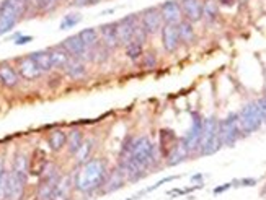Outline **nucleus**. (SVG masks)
<instances>
[{"label":"nucleus","mask_w":266,"mask_h":200,"mask_svg":"<svg viewBox=\"0 0 266 200\" xmlns=\"http://www.w3.org/2000/svg\"><path fill=\"white\" fill-rule=\"evenodd\" d=\"M124 184H128V179H126L124 173L121 171L118 166H114L113 169H110V173H108V178L105 181V186H103V189H101L100 196L116 192L121 187H124Z\"/></svg>","instance_id":"aec40b11"},{"label":"nucleus","mask_w":266,"mask_h":200,"mask_svg":"<svg viewBox=\"0 0 266 200\" xmlns=\"http://www.w3.org/2000/svg\"><path fill=\"white\" fill-rule=\"evenodd\" d=\"M16 70L21 78H25V80H29V82L38 80V78L44 75V72L39 69V65L34 62L29 54L16 59Z\"/></svg>","instance_id":"4468645a"},{"label":"nucleus","mask_w":266,"mask_h":200,"mask_svg":"<svg viewBox=\"0 0 266 200\" xmlns=\"http://www.w3.org/2000/svg\"><path fill=\"white\" fill-rule=\"evenodd\" d=\"M190 116H191L190 129L186 130L185 135H181V143H183L186 150L191 153V158H195L198 155L199 145H201V138H203L204 116L199 111H190Z\"/></svg>","instance_id":"0eeeda50"},{"label":"nucleus","mask_w":266,"mask_h":200,"mask_svg":"<svg viewBox=\"0 0 266 200\" xmlns=\"http://www.w3.org/2000/svg\"><path fill=\"white\" fill-rule=\"evenodd\" d=\"M64 75L70 78L74 82H80L88 75V69H87V62H83L80 59H74L70 57L69 64L65 65L64 69Z\"/></svg>","instance_id":"4be33fe9"},{"label":"nucleus","mask_w":266,"mask_h":200,"mask_svg":"<svg viewBox=\"0 0 266 200\" xmlns=\"http://www.w3.org/2000/svg\"><path fill=\"white\" fill-rule=\"evenodd\" d=\"M221 18V7L217 0H203V23L213 26Z\"/></svg>","instance_id":"b1692460"},{"label":"nucleus","mask_w":266,"mask_h":200,"mask_svg":"<svg viewBox=\"0 0 266 200\" xmlns=\"http://www.w3.org/2000/svg\"><path fill=\"white\" fill-rule=\"evenodd\" d=\"M219 135L224 148H232L244 138L239 124V112L231 111L224 119H219Z\"/></svg>","instance_id":"423d86ee"},{"label":"nucleus","mask_w":266,"mask_h":200,"mask_svg":"<svg viewBox=\"0 0 266 200\" xmlns=\"http://www.w3.org/2000/svg\"><path fill=\"white\" fill-rule=\"evenodd\" d=\"M162 155L157 143L147 135L136 137L132 150L128 156L118 158L116 166L124 173L129 184H136L146 179L150 171H157L162 166Z\"/></svg>","instance_id":"f257e3e1"},{"label":"nucleus","mask_w":266,"mask_h":200,"mask_svg":"<svg viewBox=\"0 0 266 200\" xmlns=\"http://www.w3.org/2000/svg\"><path fill=\"white\" fill-rule=\"evenodd\" d=\"M82 21V15L77 13V11H70V13L65 15L59 23V29L60 31H67V29L75 28L78 23Z\"/></svg>","instance_id":"c9c22d12"},{"label":"nucleus","mask_w":266,"mask_h":200,"mask_svg":"<svg viewBox=\"0 0 266 200\" xmlns=\"http://www.w3.org/2000/svg\"><path fill=\"white\" fill-rule=\"evenodd\" d=\"M28 174H21L15 169H8V186L5 200H23L28 186Z\"/></svg>","instance_id":"9b49d317"},{"label":"nucleus","mask_w":266,"mask_h":200,"mask_svg":"<svg viewBox=\"0 0 266 200\" xmlns=\"http://www.w3.org/2000/svg\"><path fill=\"white\" fill-rule=\"evenodd\" d=\"M262 194H263V197H266V186H265V189H263V192H262Z\"/></svg>","instance_id":"de8ad7c7"},{"label":"nucleus","mask_w":266,"mask_h":200,"mask_svg":"<svg viewBox=\"0 0 266 200\" xmlns=\"http://www.w3.org/2000/svg\"><path fill=\"white\" fill-rule=\"evenodd\" d=\"M181 11H183V20L193 23L203 21V0H180Z\"/></svg>","instance_id":"6ab92c4d"},{"label":"nucleus","mask_w":266,"mask_h":200,"mask_svg":"<svg viewBox=\"0 0 266 200\" xmlns=\"http://www.w3.org/2000/svg\"><path fill=\"white\" fill-rule=\"evenodd\" d=\"M78 36L82 38L83 41V44H85L88 49H93V47H96L100 44V33H98V29L96 28H85V29H82L80 33H78Z\"/></svg>","instance_id":"72a5a7b5"},{"label":"nucleus","mask_w":266,"mask_h":200,"mask_svg":"<svg viewBox=\"0 0 266 200\" xmlns=\"http://www.w3.org/2000/svg\"><path fill=\"white\" fill-rule=\"evenodd\" d=\"M139 26H141L139 13H129L116 21V29H118V38H119L121 47L128 46L129 42L134 41Z\"/></svg>","instance_id":"9d476101"},{"label":"nucleus","mask_w":266,"mask_h":200,"mask_svg":"<svg viewBox=\"0 0 266 200\" xmlns=\"http://www.w3.org/2000/svg\"><path fill=\"white\" fill-rule=\"evenodd\" d=\"M29 0H3L0 3V36H7L26 16Z\"/></svg>","instance_id":"7ed1b4c3"},{"label":"nucleus","mask_w":266,"mask_h":200,"mask_svg":"<svg viewBox=\"0 0 266 200\" xmlns=\"http://www.w3.org/2000/svg\"><path fill=\"white\" fill-rule=\"evenodd\" d=\"M180 140H181V137H178L177 132H175L173 129L163 127V129L159 130V142H157V147H159V151H160L163 161H165L167 156L178 147Z\"/></svg>","instance_id":"ddd939ff"},{"label":"nucleus","mask_w":266,"mask_h":200,"mask_svg":"<svg viewBox=\"0 0 266 200\" xmlns=\"http://www.w3.org/2000/svg\"><path fill=\"white\" fill-rule=\"evenodd\" d=\"M83 140H85V133H83V130L80 127H72L67 132V147H65L67 153L70 156H75L77 151L80 150Z\"/></svg>","instance_id":"cd10ccee"},{"label":"nucleus","mask_w":266,"mask_h":200,"mask_svg":"<svg viewBox=\"0 0 266 200\" xmlns=\"http://www.w3.org/2000/svg\"><path fill=\"white\" fill-rule=\"evenodd\" d=\"M237 112H239V124H240L244 137H249V135H252V133L258 132L265 125L257 100L245 102L240 111H237Z\"/></svg>","instance_id":"39448f33"},{"label":"nucleus","mask_w":266,"mask_h":200,"mask_svg":"<svg viewBox=\"0 0 266 200\" xmlns=\"http://www.w3.org/2000/svg\"><path fill=\"white\" fill-rule=\"evenodd\" d=\"M191 183L198 186V184H204V174L203 173H196L191 176Z\"/></svg>","instance_id":"c03bdc74"},{"label":"nucleus","mask_w":266,"mask_h":200,"mask_svg":"<svg viewBox=\"0 0 266 200\" xmlns=\"http://www.w3.org/2000/svg\"><path fill=\"white\" fill-rule=\"evenodd\" d=\"M3 171H5V165H3V160L0 158V178H2V174H3Z\"/></svg>","instance_id":"49530a36"},{"label":"nucleus","mask_w":266,"mask_h":200,"mask_svg":"<svg viewBox=\"0 0 266 200\" xmlns=\"http://www.w3.org/2000/svg\"><path fill=\"white\" fill-rule=\"evenodd\" d=\"M139 20H141V26L144 28V31L149 34V38L160 34L163 25H165L159 5H154V7H147V8L141 10L139 11Z\"/></svg>","instance_id":"1a4fd4ad"},{"label":"nucleus","mask_w":266,"mask_h":200,"mask_svg":"<svg viewBox=\"0 0 266 200\" xmlns=\"http://www.w3.org/2000/svg\"><path fill=\"white\" fill-rule=\"evenodd\" d=\"M160 13L165 25H180L183 21V11H181L180 0H165L159 5Z\"/></svg>","instance_id":"2eb2a0df"},{"label":"nucleus","mask_w":266,"mask_h":200,"mask_svg":"<svg viewBox=\"0 0 266 200\" xmlns=\"http://www.w3.org/2000/svg\"><path fill=\"white\" fill-rule=\"evenodd\" d=\"M232 187H234V186H232V181H231V183H224V184H221V186L214 187V189H213V194H214V196H221V194L227 192V191H231Z\"/></svg>","instance_id":"ea45409f"},{"label":"nucleus","mask_w":266,"mask_h":200,"mask_svg":"<svg viewBox=\"0 0 266 200\" xmlns=\"http://www.w3.org/2000/svg\"><path fill=\"white\" fill-rule=\"evenodd\" d=\"M11 169L29 176V156L26 153H23V151H16L13 156V161H11Z\"/></svg>","instance_id":"f704fd0d"},{"label":"nucleus","mask_w":266,"mask_h":200,"mask_svg":"<svg viewBox=\"0 0 266 200\" xmlns=\"http://www.w3.org/2000/svg\"><path fill=\"white\" fill-rule=\"evenodd\" d=\"M178 33H180V41H181V46H186V47H191L196 44L198 41V33H196V28L193 23L183 20L178 25Z\"/></svg>","instance_id":"a878e982"},{"label":"nucleus","mask_w":266,"mask_h":200,"mask_svg":"<svg viewBox=\"0 0 266 200\" xmlns=\"http://www.w3.org/2000/svg\"><path fill=\"white\" fill-rule=\"evenodd\" d=\"M123 49H124L126 57H128L131 62H139V60L142 59L144 52H146V46L141 44V42H137V41H132L128 46H124Z\"/></svg>","instance_id":"2f4dec72"},{"label":"nucleus","mask_w":266,"mask_h":200,"mask_svg":"<svg viewBox=\"0 0 266 200\" xmlns=\"http://www.w3.org/2000/svg\"><path fill=\"white\" fill-rule=\"evenodd\" d=\"M222 148H224V145L219 135V119L216 116L204 117L203 138H201V145H199L196 156L198 158H201V156H213Z\"/></svg>","instance_id":"20e7f679"},{"label":"nucleus","mask_w":266,"mask_h":200,"mask_svg":"<svg viewBox=\"0 0 266 200\" xmlns=\"http://www.w3.org/2000/svg\"><path fill=\"white\" fill-rule=\"evenodd\" d=\"M190 158H191V153H190L188 150H186V147H185V145L181 143V140H180L178 147L175 148L172 153L165 158V166H167V168L178 166V165H181V163H185L186 160H190Z\"/></svg>","instance_id":"c85d7f7f"},{"label":"nucleus","mask_w":266,"mask_h":200,"mask_svg":"<svg viewBox=\"0 0 266 200\" xmlns=\"http://www.w3.org/2000/svg\"><path fill=\"white\" fill-rule=\"evenodd\" d=\"M93 150H95V138L87 137L85 140H83L80 150H78V151H77V155L74 156V158H75V163H77V166L85 165V163H87L88 160H92Z\"/></svg>","instance_id":"c756f323"},{"label":"nucleus","mask_w":266,"mask_h":200,"mask_svg":"<svg viewBox=\"0 0 266 200\" xmlns=\"http://www.w3.org/2000/svg\"><path fill=\"white\" fill-rule=\"evenodd\" d=\"M110 173V166L105 158H92L85 165L78 166L74 173L75 192L83 197H92L100 194Z\"/></svg>","instance_id":"f03ea898"},{"label":"nucleus","mask_w":266,"mask_h":200,"mask_svg":"<svg viewBox=\"0 0 266 200\" xmlns=\"http://www.w3.org/2000/svg\"><path fill=\"white\" fill-rule=\"evenodd\" d=\"M126 200H134V199H132V197H129V199H126Z\"/></svg>","instance_id":"09e8293b"},{"label":"nucleus","mask_w":266,"mask_h":200,"mask_svg":"<svg viewBox=\"0 0 266 200\" xmlns=\"http://www.w3.org/2000/svg\"><path fill=\"white\" fill-rule=\"evenodd\" d=\"M60 178H62V173L59 171V168L56 165H49L47 171L41 176L39 183L36 186L34 200H52Z\"/></svg>","instance_id":"6e6552de"},{"label":"nucleus","mask_w":266,"mask_h":200,"mask_svg":"<svg viewBox=\"0 0 266 200\" xmlns=\"http://www.w3.org/2000/svg\"><path fill=\"white\" fill-rule=\"evenodd\" d=\"M29 56L33 57V60L39 65V69L44 72V74H49L52 72V64H51V56L47 49H39V51H33L29 52Z\"/></svg>","instance_id":"7c9ffc66"},{"label":"nucleus","mask_w":266,"mask_h":200,"mask_svg":"<svg viewBox=\"0 0 266 200\" xmlns=\"http://www.w3.org/2000/svg\"><path fill=\"white\" fill-rule=\"evenodd\" d=\"M239 0H217V3H219L221 8H232L237 5Z\"/></svg>","instance_id":"37998d69"},{"label":"nucleus","mask_w":266,"mask_h":200,"mask_svg":"<svg viewBox=\"0 0 266 200\" xmlns=\"http://www.w3.org/2000/svg\"><path fill=\"white\" fill-rule=\"evenodd\" d=\"M181 176H167V178H162L160 181H157L155 184H152V186H149V187H146V189H142V191H139L137 194L132 199H141V197H144V196H147V194H150V192H154V191H157L159 189L160 186H163V184H167V183H172V181H177V179H180Z\"/></svg>","instance_id":"e433bc0d"},{"label":"nucleus","mask_w":266,"mask_h":200,"mask_svg":"<svg viewBox=\"0 0 266 200\" xmlns=\"http://www.w3.org/2000/svg\"><path fill=\"white\" fill-rule=\"evenodd\" d=\"M46 142H47V147H49L51 151L59 153V151H62L65 147H67V132L62 129H54L47 133Z\"/></svg>","instance_id":"393cba45"},{"label":"nucleus","mask_w":266,"mask_h":200,"mask_svg":"<svg viewBox=\"0 0 266 200\" xmlns=\"http://www.w3.org/2000/svg\"><path fill=\"white\" fill-rule=\"evenodd\" d=\"M139 65H141L142 70L146 72H152L155 70L157 67H159V56H157V52L154 49H146V52H144L142 59L137 62Z\"/></svg>","instance_id":"473e14b6"},{"label":"nucleus","mask_w":266,"mask_h":200,"mask_svg":"<svg viewBox=\"0 0 266 200\" xmlns=\"http://www.w3.org/2000/svg\"><path fill=\"white\" fill-rule=\"evenodd\" d=\"M49 158H47V153L43 148H34L31 156H29V176L31 178H41L49 168Z\"/></svg>","instance_id":"a211bd4d"},{"label":"nucleus","mask_w":266,"mask_h":200,"mask_svg":"<svg viewBox=\"0 0 266 200\" xmlns=\"http://www.w3.org/2000/svg\"><path fill=\"white\" fill-rule=\"evenodd\" d=\"M258 102V107H260V112H262V117H263V122L266 124V93L263 96H260L257 100Z\"/></svg>","instance_id":"58836bf2"},{"label":"nucleus","mask_w":266,"mask_h":200,"mask_svg":"<svg viewBox=\"0 0 266 200\" xmlns=\"http://www.w3.org/2000/svg\"><path fill=\"white\" fill-rule=\"evenodd\" d=\"M29 3H31L34 8L39 10L41 8V3H43V0H29Z\"/></svg>","instance_id":"a18cd8bd"},{"label":"nucleus","mask_w":266,"mask_h":200,"mask_svg":"<svg viewBox=\"0 0 266 200\" xmlns=\"http://www.w3.org/2000/svg\"><path fill=\"white\" fill-rule=\"evenodd\" d=\"M20 78L16 67L8 62H0V87L13 90L20 85Z\"/></svg>","instance_id":"412c9836"},{"label":"nucleus","mask_w":266,"mask_h":200,"mask_svg":"<svg viewBox=\"0 0 266 200\" xmlns=\"http://www.w3.org/2000/svg\"><path fill=\"white\" fill-rule=\"evenodd\" d=\"M100 33V41L106 49H110L111 52L121 49L119 38H118V29H116V21H108L100 25L98 28Z\"/></svg>","instance_id":"f3484780"},{"label":"nucleus","mask_w":266,"mask_h":200,"mask_svg":"<svg viewBox=\"0 0 266 200\" xmlns=\"http://www.w3.org/2000/svg\"><path fill=\"white\" fill-rule=\"evenodd\" d=\"M100 0H72V5L74 7H90V5H95Z\"/></svg>","instance_id":"79ce46f5"},{"label":"nucleus","mask_w":266,"mask_h":200,"mask_svg":"<svg viewBox=\"0 0 266 200\" xmlns=\"http://www.w3.org/2000/svg\"><path fill=\"white\" fill-rule=\"evenodd\" d=\"M258 184L257 178H240V179H234L232 186L235 189H240V187H255Z\"/></svg>","instance_id":"4c0bfd02"},{"label":"nucleus","mask_w":266,"mask_h":200,"mask_svg":"<svg viewBox=\"0 0 266 200\" xmlns=\"http://www.w3.org/2000/svg\"><path fill=\"white\" fill-rule=\"evenodd\" d=\"M160 44L165 54H175L181 47L178 25H163L160 31Z\"/></svg>","instance_id":"f8f14e48"},{"label":"nucleus","mask_w":266,"mask_h":200,"mask_svg":"<svg viewBox=\"0 0 266 200\" xmlns=\"http://www.w3.org/2000/svg\"><path fill=\"white\" fill-rule=\"evenodd\" d=\"M60 46L64 47L65 51H67V54L70 57H74V59H80L83 60V62H87V57H88V52L90 49L88 47L83 44V41L82 38L77 34H72V36H67L62 42H60Z\"/></svg>","instance_id":"dca6fc26"},{"label":"nucleus","mask_w":266,"mask_h":200,"mask_svg":"<svg viewBox=\"0 0 266 200\" xmlns=\"http://www.w3.org/2000/svg\"><path fill=\"white\" fill-rule=\"evenodd\" d=\"M75 191L74 187V174H62V178H60L59 184L56 187V192H54V197L52 200H70L72 197V192Z\"/></svg>","instance_id":"5701e85b"},{"label":"nucleus","mask_w":266,"mask_h":200,"mask_svg":"<svg viewBox=\"0 0 266 200\" xmlns=\"http://www.w3.org/2000/svg\"><path fill=\"white\" fill-rule=\"evenodd\" d=\"M33 41V36H29V34H21L20 38H16L13 42H15V46H25V44H29V42Z\"/></svg>","instance_id":"a19ab883"},{"label":"nucleus","mask_w":266,"mask_h":200,"mask_svg":"<svg viewBox=\"0 0 266 200\" xmlns=\"http://www.w3.org/2000/svg\"><path fill=\"white\" fill-rule=\"evenodd\" d=\"M47 51H49V56H51L52 70H64L65 65H67L70 60V56L67 54V51H65L60 44L47 47Z\"/></svg>","instance_id":"bb28decb"}]
</instances>
